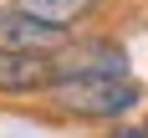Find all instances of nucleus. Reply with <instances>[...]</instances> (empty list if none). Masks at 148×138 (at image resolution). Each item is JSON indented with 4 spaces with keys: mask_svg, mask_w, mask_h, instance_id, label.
<instances>
[{
    "mask_svg": "<svg viewBox=\"0 0 148 138\" xmlns=\"http://www.w3.org/2000/svg\"><path fill=\"white\" fill-rule=\"evenodd\" d=\"M56 67V82H72V77H133L128 72V51L107 36H92V41H66L51 56Z\"/></svg>",
    "mask_w": 148,
    "mask_h": 138,
    "instance_id": "nucleus-2",
    "label": "nucleus"
},
{
    "mask_svg": "<svg viewBox=\"0 0 148 138\" xmlns=\"http://www.w3.org/2000/svg\"><path fill=\"white\" fill-rule=\"evenodd\" d=\"M21 15H31V21H46V26L56 31H72L77 21H87L102 0H10Z\"/></svg>",
    "mask_w": 148,
    "mask_h": 138,
    "instance_id": "nucleus-5",
    "label": "nucleus"
},
{
    "mask_svg": "<svg viewBox=\"0 0 148 138\" xmlns=\"http://www.w3.org/2000/svg\"><path fill=\"white\" fill-rule=\"evenodd\" d=\"M51 87H56L51 56L0 46V97H36V92H51Z\"/></svg>",
    "mask_w": 148,
    "mask_h": 138,
    "instance_id": "nucleus-3",
    "label": "nucleus"
},
{
    "mask_svg": "<svg viewBox=\"0 0 148 138\" xmlns=\"http://www.w3.org/2000/svg\"><path fill=\"white\" fill-rule=\"evenodd\" d=\"M143 133H148V123H143Z\"/></svg>",
    "mask_w": 148,
    "mask_h": 138,
    "instance_id": "nucleus-7",
    "label": "nucleus"
},
{
    "mask_svg": "<svg viewBox=\"0 0 148 138\" xmlns=\"http://www.w3.org/2000/svg\"><path fill=\"white\" fill-rule=\"evenodd\" d=\"M66 41H72V31H56V26H46V21L21 15L15 5H0V46L36 51V56H56Z\"/></svg>",
    "mask_w": 148,
    "mask_h": 138,
    "instance_id": "nucleus-4",
    "label": "nucleus"
},
{
    "mask_svg": "<svg viewBox=\"0 0 148 138\" xmlns=\"http://www.w3.org/2000/svg\"><path fill=\"white\" fill-rule=\"evenodd\" d=\"M46 97H51V107L66 113V118H82V123H123L148 97V87L133 82V77H72V82H56Z\"/></svg>",
    "mask_w": 148,
    "mask_h": 138,
    "instance_id": "nucleus-1",
    "label": "nucleus"
},
{
    "mask_svg": "<svg viewBox=\"0 0 148 138\" xmlns=\"http://www.w3.org/2000/svg\"><path fill=\"white\" fill-rule=\"evenodd\" d=\"M107 138H148V133H143V123H118Z\"/></svg>",
    "mask_w": 148,
    "mask_h": 138,
    "instance_id": "nucleus-6",
    "label": "nucleus"
}]
</instances>
